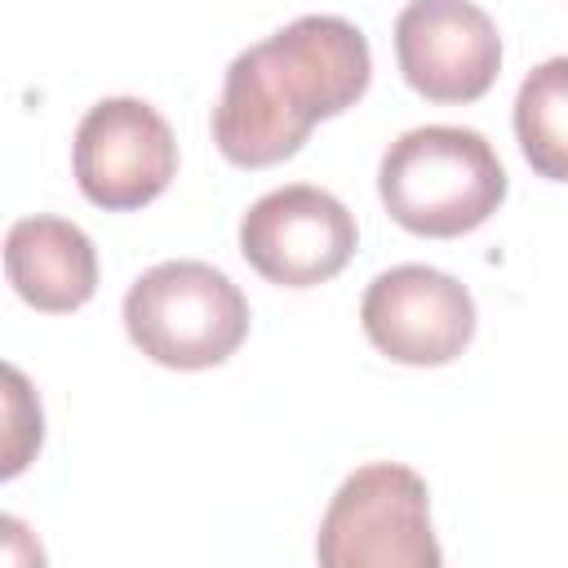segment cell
<instances>
[{
    "label": "cell",
    "instance_id": "9",
    "mask_svg": "<svg viewBox=\"0 0 568 568\" xmlns=\"http://www.w3.org/2000/svg\"><path fill=\"white\" fill-rule=\"evenodd\" d=\"M4 271L13 293L44 311H80L98 293V253L93 240L67 217H22L4 235Z\"/></svg>",
    "mask_w": 568,
    "mask_h": 568
},
{
    "label": "cell",
    "instance_id": "4",
    "mask_svg": "<svg viewBox=\"0 0 568 568\" xmlns=\"http://www.w3.org/2000/svg\"><path fill=\"white\" fill-rule=\"evenodd\" d=\"M315 555L324 568H435L426 479L399 462H368L333 493Z\"/></svg>",
    "mask_w": 568,
    "mask_h": 568
},
{
    "label": "cell",
    "instance_id": "6",
    "mask_svg": "<svg viewBox=\"0 0 568 568\" xmlns=\"http://www.w3.org/2000/svg\"><path fill=\"white\" fill-rule=\"evenodd\" d=\"M359 244L351 209L306 182L266 191L240 217L244 262L280 288H315L333 280Z\"/></svg>",
    "mask_w": 568,
    "mask_h": 568
},
{
    "label": "cell",
    "instance_id": "10",
    "mask_svg": "<svg viewBox=\"0 0 568 568\" xmlns=\"http://www.w3.org/2000/svg\"><path fill=\"white\" fill-rule=\"evenodd\" d=\"M515 138L532 173L568 182V58L532 67L515 93Z\"/></svg>",
    "mask_w": 568,
    "mask_h": 568
},
{
    "label": "cell",
    "instance_id": "1",
    "mask_svg": "<svg viewBox=\"0 0 568 568\" xmlns=\"http://www.w3.org/2000/svg\"><path fill=\"white\" fill-rule=\"evenodd\" d=\"M373 53L355 22L306 13L235 53L213 106V142L235 169H271L302 151L320 120L364 98Z\"/></svg>",
    "mask_w": 568,
    "mask_h": 568
},
{
    "label": "cell",
    "instance_id": "8",
    "mask_svg": "<svg viewBox=\"0 0 568 568\" xmlns=\"http://www.w3.org/2000/svg\"><path fill=\"white\" fill-rule=\"evenodd\" d=\"M395 58L413 93L462 106L493 89L501 36L475 0H408L395 18Z\"/></svg>",
    "mask_w": 568,
    "mask_h": 568
},
{
    "label": "cell",
    "instance_id": "5",
    "mask_svg": "<svg viewBox=\"0 0 568 568\" xmlns=\"http://www.w3.org/2000/svg\"><path fill=\"white\" fill-rule=\"evenodd\" d=\"M75 186L106 213H129L169 191L178 142L169 120L142 98H102L84 111L71 142Z\"/></svg>",
    "mask_w": 568,
    "mask_h": 568
},
{
    "label": "cell",
    "instance_id": "7",
    "mask_svg": "<svg viewBox=\"0 0 568 568\" xmlns=\"http://www.w3.org/2000/svg\"><path fill=\"white\" fill-rule=\"evenodd\" d=\"M364 337L395 364H453L475 337V297L448 271L404 262L382 271L359 302Z\"/></svg>",
    "mask_w": 568,
    "mask_h": 568
},
{
    "label": "cell",
    "instance_id": "2",
    "mask_svg": "<svg viewBox=\"0 0 568 568\" xmlns=\"http://www.w3.org/2000/svg\"><path fill=\"white\" fill-rule=\"evenodd\" d=\"M377 195L404 231L457 240L497 213L506 200V169L484 133L426 124L386 146L377 164Z\"/></svg>",
    "mask_w": 568,
    "mask_h": 568
},
{
    "label": "cell",
    "instance_id": "11",
    "mask_svg": "<svg viewBox=\"0 0 568 568\" xmlns=\"http://www.w3.org/2000/svg\"><path fill=\"white\" fill-rule=\"evenodd\" d=\"M4 382H9V390H4L9 430H4V466H0V475L13 479L27 466V457L40 448L44 422H40V399H31V390H27V377L18 368H4Z\"/></svg>",
    "mask_w": 568,
    "mask_h": 568
},
{
    "label": "cell",
    "instance_id": "3",
    "mask_svg": "<svg viewBox=\"0 0 568 568\" xmlns=\"http://www.w3.org/2000/svg\"><path fill=\"white\" fill-rule=\"evenodd\" d=\"M129 342L164 368H213L248 337L244 293L209 262H155L124 293Z\"/></svg>",
    "mask_w": 568,
    "mask_h": 568
}]
</instances>
